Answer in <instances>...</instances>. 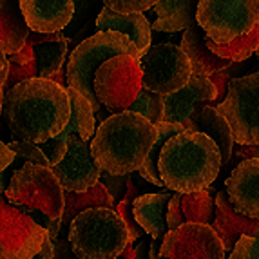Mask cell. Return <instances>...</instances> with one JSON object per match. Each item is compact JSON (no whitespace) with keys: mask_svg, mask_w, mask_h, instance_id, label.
I'll use <instances>...</instances> for the list:
<instances>
[{"mask_svg":"<svg viewBox=\"0 0 259 259\" xmlns=\"http://www.w3.org/2000/svg\"><path fill=\"white\" fill-rule=\"evenodd\" d=\"M2 114L15 142H49L58 138L71 120L69 93L49 78H33L8 93Z\"/></svg>","mask_w":259,"mask_h":259,"instance_id":"cell-1","label":"cell"},{"mask_svg":"<svg viewBox=\"0 0 259 259\" xmlns=\"http://www.w3.org/2000/svg\"><path fill=\"white\" fill-rule=\"evenodd\" d=\"M158 142V127L133 111L111 114L96 129L91 152L100 170L129 176L140 170Z\"/></svg>","mask_w":259,"mask_h":259,"instance_id":"cell-2","label":"cell"},{"mask_svg":"<svg viewBox=\"0 0 259 259\" xmlns=\"http://www.w3.org/2000/svg\"><path fill=\"white\" fill-rule=\"evenodd\" d=\"M158 167L167 189L176 194H194L216 182L223 158L210 136L199 131H183L165 143Z\"/></svg>","mask_w":259,"mask_h":259,"instance_id":"cell-3","label":"cell"},{"mask_svg":"<svg viewBox=\"0 0 259 259\" xmlns=\"http://www.w3.org/2000/svg\"><path fill=\"white\" fill-rule=\"evenodd\" d=\"M69 243L78 259H118L131 245L129 229L114 208H89L73 221Z\"/></svg>","mask_w":259,"mask_h":259,"instance_id":"cell-4","label":"cell"},{"mask_svg":"<svg viewBox=\"0 0 259 259\" xmlns=\"http://www.w3.org/2000/svg\"><path fill=\"white\" fill-rule=\"evenodd\" d=\"M120 55H133L140 58L138 48L133 44V40L114 31L89 36L78 44L69 55V60L65 65L67 87H73L82 93L95 105L96 112L102 109V104L95 91V74L105 62Z\"/></svg>","mask_w":259,"mask_h":259,"instance_id":"cell-5","label":"cell"},{"mask_svg":"<svg viewBox=\"0 0 259 259\" xmlns=\"http://www.w3.org/2000/svg\"><path fill=\"white\" fill-rule=\"evenodd\" d=\"M6 198L17 208H33L51 220H60L65 210V190L58 178L49 167L29 161L13 170Z\"/></svg>","mask_w":259,"mask_h":259,"instance_id":"cell-6","label":"cell"},{"mask_svg":"<svg viewBox=\"0 0 259 259\" xmlns=\"http://www.w3.org/2000/svg\"><path fill=\"white\" fill-rule=\"evenodd\" d=\"M198 24L212 42L232 44L259 26V0H199Z\"/></svg>","mask_w":259,"mask_h":259,"instance_id":"cell-7","label":"cell"},{"mask_svg":"<svg viewBox=\"0 0 259 259\" xmlns=\"http://www.w3.org/2000/svg\"><path fill=\"white\" fill-rule=\"evenodd\" d=\"M95 91L100 104L105 105L112 114L129 111L143 91L140 58L120 55L107 60L95 74Z\"/></svg>","mask_w":259,"mask_h":259,"instance_id":"cell-8","label":"cell"},{"mask_svg":"<svg viewBox=\"0 0 259 259\" xmlns=\"http://www.w3.org/2000/svg\"><path fill=\"white\" fill-rule=\"evenodd\" d=\"M216 109L230 123L238 145H259V71L232 78Z\"/></svg>","mask_w":259,"mask_h":259,"instance_id":"cell-9","label":"cell"},{"mask_svg":"<svg viewBox=\"0 0 259 259\" xmlns=\"http://www.w3.org/2000/svg\"><path fill=\"white\" fill-rule=\"evenodd\" d=\"M143 73V89L160 96H170L182 91L192 78V65L182 46L154 44L140 58Z\"/></svg>","mask_w":259,"mask_h":259,"instance_id":"cell-10","label":"cell"},{"mask_svg":"<svg viewBox=\"0 0 259 259\" xmlns=\"http://www.w3.org/2000/svg\"><path fill=\"white\" fill-rule=\"evenodd\" d=\"M51 241L49 232L27 214L0 201V259H33Z\"/></svg>","mask_w":259,"mask_h":259,"instance_id":"cell-11","label":"cell"},{"mask_svg":"<svg viewBox=\"0 0 259 259\" xmlns=\"http://www.w3.org/2000/svg\"><path fill=\"white\" fill-rule=\"evenodd\" d=\"M225 245L212 225L185 223L170 230L161 245L165 259H225Z\"/></svg>","mask_w":259,"mask_h":259,"instance_id":"cell-12","label":"cell"},{"mask_svg":"<svg viewBox=\"0 0 259 259\" xmlns=\"http://www.w3.org/2000/svg\"><path fill=\"white\" fill-rule=\"evenodd\" d=\"M163 102L167 123H180L185 131H198L201 111L218 102V87L210 78L192 74L182 91L165 96Z\"/></svg>","mask_w":259,"mask_h":259,"instance_id":"cell-13","label":"cell"},{"mask_svg":"<svg viewBox=\"0 0 259 259\" xmlns=\"http://www.w3.org/2000/svg\"><path fill=\"white\" fill-rule=\"evenodd\" d=\"M53 174L58 178L65 192H87L100 183V170L91 145L83 142L80 136H71L67 140V154L60 165L51 168Z\"/></svg>","mask_w":259,"mask_h":259,"instance_id":"cell-14","label":"cell"},{"mask_svg":"<svg viewBox=\"0 0 259 259\" xmlns=\"http://www.w3.org/2000/svg\"><path fill=\"white\" fill-rule=\"evenodd\" d=\"M20 9L33 33H62L74 15V0H20Z\"/></svg>","mask_w":259,"mask_h":259,"instance_id":"cell-15","label":"cell"},{"mask_svg":"<svg viewBox=\"0 0 259 259\" xmlns=\"http://www.w3.org/2000/svg\"><path fill=\"white\" fill-rule=\"evenodd\" d=\"M227 194L236 212L259 220V160H246L227 178Z\"/></svg>","mask_w":259,"mask_h":259,"instance_id":"cell-16","label":"cell"},{"mask_svg":"<svg viewBox=\"0 0 259 259\" xmlns=\"http://www.w3.org/2000/svg\"><path fill=\"white\" fill-rule=\"evenodd\" d=\"M212 229L216 230L225 245V250L230 252L236 248L241 236L259 238V220L246 218L232 207L227 190H220L216 194V218L212 221Z\"/></svg>","mask_w":259,"mask_h":259,"instance_id":"cell-17","label":"cell"},{"mask_svg":"<svg viewBox=\"0 0 259 259\" xmlns=\"http://www.w3.org/2000/svg\"><path fill=\"white\" fill-rule=\"evenodd\" d=\"M96 31L98 33L114 31V33L125 35L138 48L140 58L152 48V27L143 13L120 15L112 9L105 8L96 20Z\"/></svg>","mask_w":259,"mask_h":259,"instance_id":"cell-18","label":"cell"},{"mask_svg":"<svg viewBox=\"0 0 259 259\" xmlns=\"http://www.w3.org/2000/svg\"><path fill=\"white\" fill-rule=\"evenodd\" d=\"M208 36L199 24L192 26L190 29H187L182 36V46L183 53L187 55V58L190 60L192 65V73L198 76H214V74L221 73V71L229 69L234 62L225 60L221 56H218L216 53H212V49L207 44Z\"/></svg>","mask_w":259,"mask_h":259,"instance_id":"cell-19","label":"cell"},{"mask_svg":"<svg viewBox=\"0 0 259 259\" xmlns=\"http://www.w3.org/2000/svg\"><path fill=\"white\" fill-rule=\"evenodd\" d=\"M174 194L170 192H156V194H142L134 201V220L143 229V232L152 236V239L163 241L168 234L167 212L170 199Z\"/></svg>","mask_w":259,"mask_h":259,"instance_id":"cell-20","label":"cell"},{"mask_svg":"<svg viewBox=\"0 0 259 259\" xmlns=\"http://www.w3.org/2000/svg\"><path fill=\"white\" fill-rule=\"evenodd\" d=\"M199 0H160L152 8L156 20L151 24L154 33H185L198 24Z\"/></svg>","mask_w":259,"mask_h":259,"instance_id":"cell-21","label":"cell"},{"mask_svg":"<svg viewBox=\"0 0 259 259\" xmlns=\"http://www.w3.org/2000/svg\"><path fill=\"white\" fill-rule=\"evenodd\" d=\"M31 35L20 0H0V46L2 55L13 56L24 49Z\"/></svg>","mask_w":259,"mask_h":259,"instance_id":"cell-22","label":"cell"},{"mask_svg":"<svg viewBox=\"0 0 259 259\" xmlns=\"http://www.w3.org/2000/svg\"><path fill=\"white\" fill-rule=\"evenodd\" d=\"M114 208V199L109 194L105 187L98 183L87 192H65V210L62 216V232L58 239H69V230L73 221L76 220L82 212L89 210V208Z\"/></svg>","mask_w":259,"mask_h":259,"instance_id":"cell-23","label":"cell"},{"mask_svg":"<svg viewBox=\"0 0 259 259\" xmlns=\"http://www.w3.org/2000/svg\"><path fill=\"white\" fill-rule=\"evenodd\" d=\"M71 98V120L64 133L58 136V140L67 142L71 136H80L83 142H93L95 138V127H96V109L95 105L85 98L80 91L67 87Z\"/></svg>","mask_w":259,"mask_h":259,"instance_id":"cell-24","label":"cell"},{"mask_svg":"<svg viewBox=\"0 0 259 259\" xmlns=\"http://www.w3.org/2000/svg\"><path fill=\"white\" fill-rule=\"evenodd\" d=\"M105 9L104 0H74V15L73 20L62 33L67 38L69 46L76 48L89 36L96 35V20L100 13Z\"/></svg>","mask_w":259,"mask_h":259,"instance_id":"cell-25","label":"cell"},{"mask_svg":"<svg viewBox=\"0 0 259 259\" xmlns=\"http://www.w3.org/2000/svg\"><path fill=\"white\" fill-rule=\"evenodd\" d=\"M198 131L199 133H205L207 136H210V138L218 143L225 165L232 160L234 143H236L232 127H230V123L227 121V118H225L214 105H207V107L201 111V116H199V121H198Z\"/></svg>","mask_w":259,"mask_h":259,"instance_id":"cell-26","label":"cell"},{"mask_svg":"<svg viewBox=\"0 0 259 259\" xmlns=\"http://www.w3.org/2000/svg\"><path fill=\"white\" fill-rule=\"evenodd\" d=\"M183 131L185 129H183L180 123H167V121H163L161 125H158V142L154 143V147L149 152L147 160L143 161V165L138 170V174L145 182L152 183V185H156V187H165L163 180H161V174H160V167H158L161 151H163L165 143H167L168 140L174 138L176 134L183 133Z\"/></svg>","mask_w":259,"mask_h":259,"instance_id":"cell-27","label":"cell"},{"mask_svg":"<svg viewBox=\"0 0 259 259\" xmlns=\"http://www.w3.org/2000/svg\"><path fill=\"white\" fill-rule=\"evenodd\" d=\"M216 207V198H212V189L199 190L194 194H182L183 223L210 225Z\"/></svg>","mask_w":259,"mask_h":259,"instance_id":"cell-28","label":"cell"},{"mask_svg":"<svg viewBox=\"0 0 259 259\" xmlns=\"http://www.w3.org/2000/svg\"><path fill=\"white\" fill-rule=\"evenodd\" d=\"M208 48L212 49V53H216L218 56L225 58V60H230L234 64H241L246 58H250L254 53H257L259 49V26L252 31L250 35L243 36V38L234 40L232 44H227V46H220V44L212 42L210 38L207 40Z\"/></svg>","mask_w":259,"mask_h":259,"instance_id":"cell-29","label":"cell"},{"mask_svg":"<svg viewBox=\"0 0 259 259\" xmlns=\"http://www.w3.org/2000/svg\"><path fill=\"white\" fill-rule=\"evenodd\" d=\"M140 196H142V194H140V189L136 187V183H134L133 174H129V180H127V192H125V196L121 198L120 203H118L116 212L120 214L121 220L125 221L127 229H129L131 243L142 239V236L145 234L142 227L136 223V220H134V212H133L134 201H136V198H140Z\"/></svg>","mask_w":259,"mask_h":259,"instance_id":"cell-30","label":"cell"},{"mask_svg":"<svg viewBox=\"0 0 259 259\" xmlns=\"http://www.w3.org/2000/svg\"><path fill=\"white\" fill-rule=\"evenodd\" d=\"M129 111L136 112L140 116L147 118L151 121L152 125H161L165 121V102H163V96L160 95H154V93L147 91V89H143L140 93L138 100L133 104V107Z\"/></svg>","mask_w":259,"mask_h":259,"instance_id":"cell-31","label":"cell"},{"mask_svg":"<svg viewBox=\"0 0 259 259\" xmlns=\"http://www.w3.org/2000/svg\"><path fill=\"white\" fill-rule=\"evenodd\" d=\"M105 8L112 9L120 15H133V13H145L154 8L160 0H104Z\"/></svg>","mask_w":259,"mask_h":259,"instance_id":"cell-32","label":"cell"},{"mask_svg":"<svg viewBox=\"0 0 259 259\" xmlns=\"http://www.w3.org/2000/svg\"><path fill=\"white\" fill-rule=\"evenodd\" d=\"M9 147L13 149L17 152V158L20 160H26L29 163H36V165H42V167H49V161L46 158L40 147L36 143H31V142H11L9 143ZM51 168V167H49Z\"/></svg>","mask_w":259,"mask_h":259,"instance_id":"cell-33","label":"cell"},{"mask_svg":"<svg viewBox=\"0 0 259 259\" xmlns=\"http://www.w3.org/2000/svg\"><path fill=\"white\" fill-rule=\"evenodd\" d=\"M40 147V151L46 154L49 161V167H56V165H60L64 161L65 154H67V142H62L58 138H53L49 142H44V143H36Z\"/></svg>","mask_w":259,"mask_h":259,"instance_id":"cell-34","label":"cell"},{"mask_svg":"<svg viewBox=\"0 0 259 259\" xmlns=\"http://www.w3.org/2000/svg\"><path fill=\"white\" fill-rule=\"evenodd\" d=\"M229 259H259V238L241 236Z\"/></svg>","mask_w":259,"mask_h":259,"instance_id":"cell-35","label":"cell"},{"mask_svg":"<svg viewBox=\"0 0 259 259\" xmlns=\"http://www.w3.org/2000/svg\"><path fill=\"white\" fill-rule=\"evenodd\" d=\"M127 180H129V176H114V174L104 172V170H102V176H100V183L105 187V190L112 196V199L125 196L123 189L127 187Z\"/></svg>","mask_w":259,"mask_h":259,"instance_id":"cell-36","label":"cell"},{"mask_svg":"<svg viewBox=\"0 0 259 259\" xmlns=\"http://www.w3.org/2000/svg\"><path fill=\"white\" fill-rule=\"evenodd\" d=\"M246 160H259V145H238L232 154V160L227 163V170L232 174L234 168H238Z\"/></svg>","mask_w":259,"mask_h":259,"instance_id":"cell-37","label":"cell"},{"mask_svg":"<svg viewBox=\"0 0 259 259\" xmlns=\"http://www.w3.org/2000/svg\"><path fill=\"white\" fill-rule=\"evenodd\" d=\"M53 243H55V259H78L69 239H56Z\"/></svg>","mask_w":259,"mask_h":259,"instance_id":"cell-38","label":"cell"},{"mask_svg":"<svg viewBox=\"0 0 259 259\" xmlns=\"http://www.w3.org/2000/svg\"><path fill=\"white\" fill-rule=\"evenodd\" d=\"M17 158V152L9 147V143L0 142V172H6V168L13 163Z\"/></svg>","mask_w":259,"mask_h":259,"instance_id":"cell-39","label":"cell"},{"mask_svg":"<svg viewBox=\"0 0 259 259\" xmlns=\"http://www.w3.org/2000/svg\"><path fill=\"white\" fill-rule=\"evenodd\" d=\"M8 78H9V60L8 56L0 53V91L6 87Z\"/></svg>","mask_w":259,"mask_h":259,"instance_id":"cell-40","label":"cell"},{"mask_svg":"<svg viewBox=\"0 0 259 259\" xmlns=\"http://www.w3.org/2000/svg\"><path fill=\"white\" fill-rule=\"evenodd\" d=\"M149 250H151V241H147V239H140L138 246L134 248L133 259H149Z\"/></svg>","mask_w":259,"mask_h":259,"instance_id":"cell-41","label":"cell"},{"mask_svg":"<svg viewBox=\"0 0 259 259\" xmlns=\"http://www.w3.org/2000/svg\"><path fill=\"white\" fill-rule=\"evenodd\" d=\"M161 245H163V241L152 239L151 250H149V259H165V257H161Z\"/></svg>","mask_w":259,"mask_h":259,"instance_id":"cell-42","label":"cell"},{"mask_svg":"<svg viewBox=\"0 0 259 259\" xmlns=\"http://www.w3.org/2000/svg\"><path fill=\"white\" fill-rule=\"evenodd\" d=\"M33 259H55V243L48 241L46 246H44V250L38 255H35Z\"/></svg>","mask_w":259,"mask_h":259,"instance_id":"cell-43","label":"cell"},{"mask_svg":"<svg viewBox=\"0 0 259 259\" xmlns=\"http://www.w3.org/2000/svg\"><path fill=\"white\" fill-rule=\"evenodd\" d=\"M255 56H257V58H259V49H257V53H255Z\"/></svg>","mask_w":259,"mask_h":259,"instance_id":"cell-44","label":"cell"}]
</instances>
